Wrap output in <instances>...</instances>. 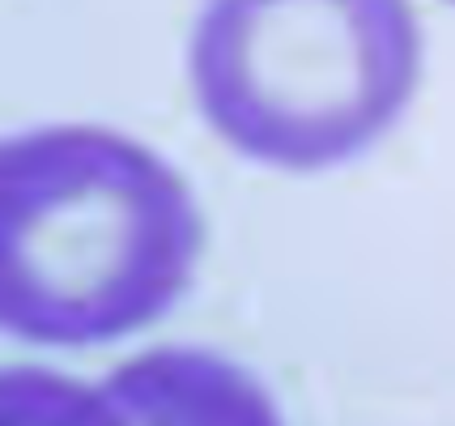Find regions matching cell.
<instances>
[{"instance_id":"cell-1","label":"cell","mask_w":455,"mask_h":426,"mask_svg":"<svg viewBox=\"0 0 455 426\" xmlns=\"http://www.w3.org/2000/svg\"><path fill=\"white\" fill-rule=\"evenodd\" d=\"M0 320L35 345L154 325L200 261V213L154 149L107 128H39L0 154Z\"/></svg>"},{"instance_id":"cell-2","label":"cell","mask_w":455,"mask_h":426,"mask_svg":"<svg viewBox=\"0 0 455 426\" xmlns=\"http://www.w3.org/2000/svg\"><path fill=\"white\" fill-rule=\"evenodd\" d=\"M200 116L277 171L354 163L409 107L421 30L409 0H209L192 47Z\"/></svg>"},{"instance_id":"cell-3","label":"cell","mask_w":455,"mask_h":426,"mask_svg":"<svg viewBox=\"0 0 455 426\" xmlns=\"http://www.w3.org/2000/svg\"><path fill=\"white\" fill-rule=\"evenodd\" d=\"M451 4H455V0H451Z\"/></svg>"}]
</instances>
